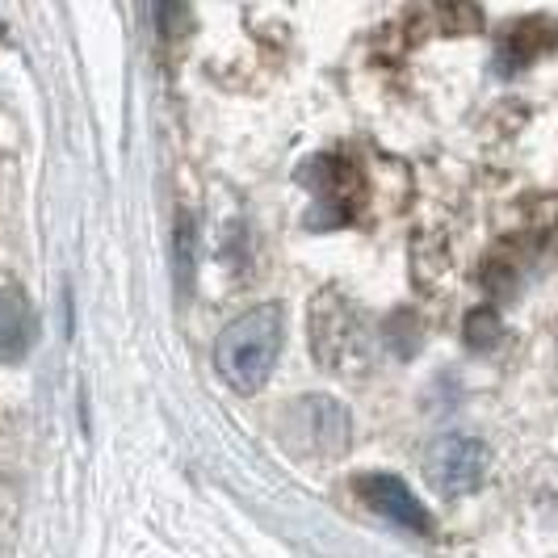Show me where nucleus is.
I'll use <instances>...</instances> for the list:
<instances>
[{
	"label": "nucleus",
	"mask_w": 558,
	"mask_h": 558,
	"mask_svg": "<svg viewBox=\"0 0 558 558\" xmlns=\"http://www.w3.org/2000/svg\"><path fill=\"white\" fill-rule=\"evenodd\" d=\"M424 475L433 483V492L446 500L471 496L487 478V446L466 433H446L424 453Z\"/></svg>",
	"instance_id": "2"
},
{
	"label": "nucleus",
	"mask_w": 558,
	"mask_h": 558,
	"mask_svg": "<svg viewBox=\"0 0 558 558\" xmlns=\"http://www.w3.org/2000/svg\"><path fill=\"white\" fill-rule=\"evenodd\" d=\"M537 29V22H530V26H512V34H508V43L500 47V63L504 68H517V63H530L546 43H550V34H533Z\"/></svg>",
	"instance_id": "7"
},
{
	"label": "nucleus",
	"mask_w": 558,
	"mask_h": 558,
	"mask_svg": "<svg viewBox=\"0 0 558 558\" xmlns=\"http://www.w3.org/2000/svg\"><path fill=\"white\" fill-rule=\"evenodd\" d=\"M466 328H471V344H483V340H492L496 336V311L478 307L471 319H466Z\"/></svg>",
	"instance_id": "8"
},
{
	"label": "nucleus",
	"mask_w": 558,
	"mask_h": 558,
	"mask_svg": "<svg viewBox=\"0 0 558 558\" xmlns=\"http://www.w3.org/2000/svg\"><path fill=\"white\" fill-rule=\"evenodd\" d=\"M34 344V311L22 290H0V362L26 357Z\"/></svg>",
	"instance_id": "5"
},
{
	"label": "nucleus",
	"mask_w": 558,
	"mask_h": 558,
	"mask_svg": "<svg viewBox=\"0 0 558 558\" xmlns=\"http://www.w3.org/2000/svg\"><path fill=\"white\" fill-rule=\"evenodd\" d=\"M357 496L365 508H374L378 517H387L391 525L408 533H433V517L428 508L416 500V492L399 475H362L357 478Z\"/></svg>",
	"instance_id": "3"
},
{
	"label": "nucleus",
	"mask_w": 558,
	"mask_h": 558,
	"mask_svg": "<svg viewBox=\"0 0 558 558\" xmlns=\"http://www.w3.org/2000/svg\"><path fill=\"white\" fill-rule=\"evenodd\" d=\"M311 328H315V353L332 369H349L353 362V340H357V319L349 315L344 303H336L332 294H324L311 311Z\"/></svg>",
	"instance_id": "4"
},
{
	"label": "nucleus",
	"mask_w": 558,
	"mask_h": 558,
	"mask_svg": "<svg viewBox=\"0 0 558 558\" xmlns=\"http://www.w3.org/2000/svg\"><path fill=\"white\" fill-rule=\"evenodd\" d=\"M281 353V307L265 303L252 307L248 315H240L215 344V365L223 374V383L240 395H256Z\"/></svg>",
	"instance_id": "1"
},
{
	"label": "nucleus",
	"mask_w": 558,
	"mask_h": 558,
	"mask_svg": "<svg viewBox=\"0 0 558 558\" xmlns=\"http://www.w3.org/2000/svg\"><path fill=\"white\" fill-rule=\"evenodd\" d=\"M299 416H303V433H311V446L340 449L349 441V416H344V408L332 403V399L311 395L307 403L299 408Z\"/></svg>",
	"instance_id": "6"
}]
</instances>
